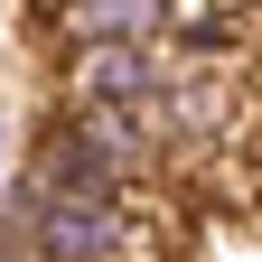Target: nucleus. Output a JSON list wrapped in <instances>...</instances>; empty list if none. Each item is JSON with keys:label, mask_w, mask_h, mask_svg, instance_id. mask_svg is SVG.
Returning a JSON list of instances; mask_svg holds the SVG:
<instances>
[{"label": "nucleus", "mask_w": 262, "mask_h": 262, "mask_svg": "<svg viewBox=\"0 0 262 262\" xmlns=\"http://www.w3.org/2000/svg\"><path fill=\"white\" fill-rule=\"evenodd\" d=\"M0 234H19L38 262H159L141 196H47L38 178H0Z\"/></svg>", "instance_id": "nucleus-1"}, {"label": "nucleus", "mask_w": 262, "mask_h": 262, "mask_svg": "<svg viewBox=\"0 0 262 262\" xmlns=\"http://www.w3.org/2000/svg\"><path fill=\"white\" fill-rule=\"evenodd\" d=\"M38 47H169V28L187 19V0H38Z\"/></svg>", "instance_id": "nucleus-2"}, {"label": "nucleus", "mask_w": 262, "mask_h": 262, "mask_svg": "<svg viewBox=\"0 0 262 262\" xmlns=\"http://www.w3.org/2000/svg\"><path fill=\"white\" fill-rule=\"evenodd\" d=\"M56 66V103H150L159 84L178 75V47H66Z\"/></svg>", "instance_id": "nucleus-3"}, {"label": "nucleus", "mask_w": 262, "mask_h": 262, "mask_svg": "<svg viewBox=\"0 0 262 262\" xmlns=\"http://www.w3.org/2000/svg\"><path fill=\"white\" fill-rule=\"evenodd\" d=\"M0 262H38V253H28V244H19V234H0Z\"/></svg>", "instance_id": "nucleus-4"}, {"label": "nucleus", "mask_w": 262, "mask_h": 262, "mask_svg": "<svg viewBox=\"0 0 262 262\" xmlns=\"http://www.w3.org/2000/svg\"><path fill=\"white\" fill-rule=\"evenodd\" d=\"M0 150H10V122H0Z\"/></svg>", "instance_id": "nucleus-5"}]
</instances>
